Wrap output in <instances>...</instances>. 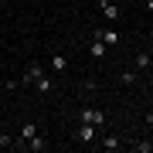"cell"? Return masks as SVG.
I'll use <instances>...</instances> for the list:
<instances>
[{
	"instance_id": "obj_14",
	"label": "cell",
	"mask_w": 153,
	"mask_h": 153,
	"mask_svg": "<svg viewBox=\"0 0 153 153\" xmlns=\"http://www.w3.org/2000/svg\"><path fill=\"white\" fill-rule=\"evenodd\" d=\"M133 150L136 153H153V143H133Z\"/></svg>"
},
{
	"instance_id": "obj_8",
	"label": "cell",
	"mask_w": 153,
	"mask_h": 153,
	"mask_svg": "<svg viewBox=\"0 0 153 153\" xmlns=\"http://www.w3.org/2000/svg\"><path fill=\"white\" fill-rule=\"evenodd\" d=\"M88 51H92V58H105V51H109V48H105V44L99 41V38H92V44H88Z\"/></svg>"
},
{
	"instance_id": "obj_16",
	"label": "cell",
	"mask_w": 153,
	"mask_h": 153,
	"mask_svg": "<svg viewBox=\"0 0 153 153\" xmlns=\"http://www.w3.org/2000/svg\"><path fill=\"white\" fill-rule=\"evenodd\" d=\"M146 126H150V129H153V112H150V116H146Z\"/></svg>"
},
{
	"instance_id": "obj_3",
	"label": "cell",
	"mask_w": 153,
	"mask_h": 153,
	"mask_svg": "<svg viewBox=\"0 0 153 153\" xmlns=\"http://www.w3.org/2000/svg\"><path fill=\"white\" fill-rule=\"evenodd\" d=\"M41 75H48V71H44V65H38V61H34V65H27V71H24V78H21V82H24V85H34Z\"/></svg>"
},
{
	"instance_id": "obj_4",
	"label": "cell",
	"mask_w": 153,
	"mask_h": 153,
	"mask_svg": "<svg viewBox=\"0 0 153 153\" xmlns=\"http://www.w3.org/2000/svg\"><path fill=\"white\" fill-rule=\"evenodd\" d=\"M95 129H99V126H92V123H82V126H78V133H75V136L82 140V143H92V140H95Z\"/></svg>"
},
{
	"instance_id": "obj_11",
	"label": "cell",
	"mask_w": 153,
	"mask_h": 153,
	"mask_svg": "<svg viewBox=\"0 0 153 153\" xmlns=\"http://www.w3.org/2000/svg\"><path fill=\"white\" fill-rule=\"evenodd\" d=\"M119 146H123L119 136H105V140H102V150H119Z\"/></svg>"
},
{
	"instance_id": "obj_6",
	"label": "cell",
	"mask_w": 153,
	"mask_h": 153,
	"mask_svg": "<svg viewBox=\"0 0 153 153\" xmlns=\"http://www.w3.org/2000/svg\"><path fill=\"white\" fill-rule=\"evenodd\" d=\"M24 146H27V150H34V153H41V150H48V140H44L41 133H38V136H34V140H27Z\"/></svg>"
},
{
	"instance_id": "obj_13",
	"label": "cell",
	"mask_w": 153,
	"mask_h": 153,
	"mask_svg": "<svg viewBox=\"0 0 153 153\" xmlns=\"http://www.w3.org/2000/svg\"><path fill=\"white\" fill-rule=\"evenodd\" d=\"M119 82L123 85H133V82H136V71H119Z\"/></svg>"
},
{
	"instance_id": "obj_12",
	"label": "cell",
	"mask_w": 153,
	"mask_h": 153,
	"mask_svg": "<svg viewBox=\"0 0 153 153\" xmlns=\"http://www.w3.org/2000/svg\"><path fill=\"white\" fill-rule=\"evenodd\" d=\"M34 88H38V92H51V78H48V75H41L38 82H34Z\"/></svg>"
},
{
	"instance_id": "obj_5",
	"label": "cell",
	"mask_w": 153,
	"mask_h": 153,
	"mask_svg": "<svg viewBox=\"0 0 153 153\" xmlns=\"http://www.w3.org/2000/svg\"><path fill=\"white\" fill-rule=\"evenodd\" d=\"M99 10H102V17H105V21H116V17H119V7H116V4H109V0H102V4H99Z\"/></svg>"
},
{
	"instance_id": "obj_9",
	"label": "cell",
	"mask_w": 153,
	"mask_h": 153,
	"mask_svg": "<svg viewBox=\"0 0 153 153\" xmlns=\"http://www.w3.org/2000/svg\"><path fill=\"white\" fill-rule=\"evenodd\" d=\"M150 65H153L150 51H140V55H136V71H143V68H150Z\"/></svg>"
},
{
	"instance_id": "obj_10",
	"label": "cell",
	"mask_w": 153,
	"mask_h": 153,
	"mask_svg": "<svg viewBox=\"0 0 153 153\" xmlns=\"http://www.w3.org/2000/svg\"><path fill=\"white\" fill-rule=\"evenodd\" d=\"M51 68H55L58 75H61V71L68 68V58H65V55H55V58H51Z\"/></svg>"
},
{
	"instance_id": "obj_15",
	"label": "cell",
	"mask_w": 153,
	"mask_h": 153,
	"mask_svg": "<svg viewBox=\"0 0 153 153\" xmlns=\"http://www.w3.org/2000/svg\"><path fill=\"white\" fill-rule=\"evenodd\" d=\"M0 146H14V140L7 136V133H0Z\"/></svg>"
},
{
	"instance_id": "obj_7",
	"label": "cell",
	"mask_w": 153,
	"mask_h": 153,
	"mask_svg": "<svg viewBox=\"0 0 153 153\" xmlns=\"http://www.w3.org/2000/svg\"><path fill=\"white\" fill-rule=\"evenodd\" d=\"M34 136H38V126H34V123H24V126H21V143H27V140H34Z\"/></svg>"
},
{
	"instance_id": "obj_17",
	"label": "cell",
	"mask_w": 153,
	"mask_h": 153,
	"mask_svg": "<svg viewBox=\"0 0 153 153\" xmlns=\"http://www.w3.org/2000/svg\"><path fill=\"white\" fill-rule=\"evenodd\" d=\"M146 10H153V0H146Z\"/></svg>"
},
{
	"instance_id": "obj_1",
	"label": "cell",
	"mask_w": 153,
	"mask_h": 153,
	"mask_svg": "<svg viewBox=\"0 0 153 153\" xmlns=\"http://www.w3.org/2000/svg\"><path fill=\"white\" fill-rule=\"evenodd\" d=\"M78 119H82V123H92V126H105V112L95 109V105H85V109L78 112Z\"/></svg>"
},
{
	"instance_id": "obj_2",
	"label": "cell",
	"mask_w": 153,
	"mask_h": 153,
	"mask_svg": "<svg viewBox=\"0 0 153 153\" xmlns=\"http://www.w3.org/2000/svg\"><path fill=\"white\" fill-rule=\"evenodd\" d=\"M92 38H99L105 48H116V44H119V34H116L112 27H95V31H92Z\"/></svg>"
}]
</instances>
